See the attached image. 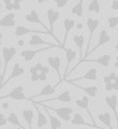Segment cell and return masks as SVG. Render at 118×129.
Listing matches in <instances>:
<instances>
[{
	"label": "cell",
	"mask_w": 118,
	"mask_h": 129,
	"mask_svg": "<svg viewBox=\"0 0 118 129\" xmlns=\"http://www.w3.org/2000/svg\"><path fill=\"white\" fill-rule=\"evenodd\" d=\"M17 54V49L15 47H6L2 49V59H4V68L1 71V78H0V91L2 88V83H4V78L6 75L7 67L8 63L14 59V57Z\"/></svg>",
	"instance_id": "obj_1"
},
{
	"label": "cell",
	"mask_w": 118,
	"mask_h": 129,
	"mask_svg": "<svg viewBox=\"0 0 118 129\" xmlns=\"http://www.w3.org/2000/svg\"><path fill=\"white\" fill-rule=\"evenodd\" d=\"M45 107H47V105H45ZM47 108L50 110V111L56 112L57 116H58L61 120L66 121V122H69V121H70V119H72L70 116L74 113V109L70 108V107H61V108H49V107H47Z\"/></svg>",
	"instance_id": "obj_2"
},
{
	"label": "cell",
	"mask_w": 118,
	"mask_h": 129,
	"mask_svg": "<svg viewBox=\"0 0 118 129\" xmlns=\"http://www.w3.org/2000/svg\"><path fill=\"white\" fill-rule=\"evenodd\" d=\"M52 48H58V47H55V45H47L44 48H41V49H36V50H22L20 51V57L23 58V60L25 62H30L34 59V57L36 56L38 53L43 51H47L49 49H52Z\"/></svg>",
	"instance_id": "obj_3"
},
{
	"label": "cell",
	"mask_w": 118,
	"mask_h": 129,
	"mask_svg": "<svg viewBox=\"0 0 118 129\" xmlns=\"http://www.w3.org/2000/svg\"><path fill=\"white\" fill-rule=\"evenodd\" d=\"M1 99H13V100H16V101H23V100L27 101L29 100L24 93V88H23V86H20V85H18L15 88H13L8 94L1 96L0 100H1Z\"/></svg>",
	"instance_id": "obj_4"
},
{
	"label": "cell",
	"mask_w": 118,
	"mask_h": 129,
	"mask_svg": "<svg viewBox=\"0 0 118 129\" xmlns=\"http://www.w3.org/2000/svg\"><path fill=\"white\" fill-rule=\"evenodd\" d=\"M47 18H48V23H49V31H50V34L51 36L55 39L56 41H58L56 39L54 34V25L56 24V22L60 18V13L58 10H55L54 8H49L47 10Z\"/></svg>",
	"instance_id": "obj_5"
},
{
	"label": "cell",
	"mask_w": 118,
	"mask_h": 129,
	"mask_svg": "<svg viewBox=\"0 0 118 129\" xmlns=\"http://www.w3.org/2000/svg\"><path fill=\"white\" fill-rule=\"evenodd\" d=\"M99 24H100V20H99L98 18L89 17L86 19V26H87V29H89V33H90L89 42H87V45H86V52H87V50H90V45H91V42H92V38H93L94 32H96L97 28L99 27ZM86 52H85V54H86Z\"/></svg>",
	"instance_id": "obj_6"
},
{
	"label": "cell",
	"mask_w": 118,
	"mask_h": 129,
	"mask_svg": "<svg viewBox=\"0 0 118 129\" xmlns=\"http://www.w3.org/2000/svg\"><path fill=\"white\" fill-rule=\"evenodd\" d=\"M69 122H70L73 126H87V127H93V128H97V129H102V128L98 127L97 125H94V123H87L80 112H74L73 118L70 119Z\"/></svg>",
	"instance_id": "obj_7"
},
{
	"label": "cell",
	"mask_w": 118,
	"mask_h": 129,
	"mask_svg": "<svg viewBox=\"0 0 118 129\" xmlns=\"http://www.w3.org/2000/svg\"><path fill=\"white\" fill-rule=\"evenodd\" d=\"M29 44L32 45V47H36V45H55V47H58V48H62L60 44H54V43H49L47 41H44L38 33H32L31 38H30V41H29Z\"/></svg>",
	"instance_id": "obj_8"
},
{
	"label": "cell",
	"mask_w": 118,
	"mask_h": 129,
	"mask_svg": "<svg viewBox=\"0 0 118 129\" xmlns=\"http://www.w3.org/2000/svg\"><path fill=\"white\" fill-rule=\"evenodd\" d=\"M55 101H59V102H64V103H69L72 101V95L69 91H64L59 94L56 98H51L49 100H43L40 101L39 104H44V103H49V102H55Z\"/></svg>",
	"instance_id": "obj_9"
},
{
	"label": "cell",
	"mask_w": 118,
	"mask_h": 129,
	"mask_svg": "<svg viewBox=\"0 0 118 129\" xmlns=\"http://www.w3.org/2000/svg\"><path fill=\"white\" fill-rule=\"evenodd\" d=\"M69 84H72L74 87H76V88L83 91L87 96H90V98H96L97 94H98V92H99V87L98 86H94V85L84 87V86H81V85H78V84H75L73 80H69Z\"/></svg>",
	"instance_id": "obj_10"
},
{
	"label": "cell",
	"mask_w": 118,
	"mask_h": 129,
	"mask_svg": "<svg viewBox=\"0 0 118 129\" xmlns=\"http://www.w3.org/2000/svg\"><path fill=\"white\" fill-rule=\"evenodd\" d=\"M47 62L55 71H56L57 76H58V78H59L58 84L59 83H61V78L62 77H61V74H60V64H61V60H60V58L59 57H48Z\"/></svg>",
	"instance_id": "obj_11"
},
{
	"label": "cell",
	"mask_w": 118,
	"mask_h": 129,
	"mask_svg": "<svg viewBox=\"0 0 118 129\" xmlns=\"http://www.w3.org/2000/svg\"><path fill=\"white\" fill-rule=\"evenodd\" d=\"M110 60H111V57L109 56V54H103V56L99 57V58H96V59H83L82 61H80V63L82 62H97L99 63L101 67H105V68H107L108 66L110 64Z\"/></svg>",
	"instance_id": "obj_12"
},
{
	"label": "cell",
	"mask_w": 118,
	"mask_h": 129,
	"mask_svg": "<svg viewBox=\"0 0 118 129\" xmlns=\"http://www.w3.org/2000/svg\"><path fill=\"white\" fill-rule=\"evenodd\" d=\"M25 20L26 22H29V23H32V24H39V25H41V26L43 27V28L45 29V31H48L50 33V31L45 27V25H44V23L42 22V20L40 19V17H39V14L36 13L35 10H31L29 14H26L25 15Z\"/></svg>",
	"instance_id": "obj_13"
},
{
	"label": "cell",
	"mask_w": 118,
	"mask_h": 129,
	"mask_svg": "<svg viewBox=\"0 0 118 129\" xmlns=\"http://www.w3.org/2000/svg\"><path fill=\"white\" fill-rule=\"evenodd\" d=\"M109 41H110V35H109V33H108V31H107V29H105V28L101 29L100 35H99V42H98V44H97L96 47H94L93 49L91 50V51H89L87 56H89L90 53H92V52L97 51V50H98L100 47H102V45L107 44V43L109 42Z\"/></svg>",
	"instance_id": "obj_14"
},
{
	"label": "cell",
	"mask_w": 118,
	"mask_h": 129,
	"mask_svg": "<svg viewBox=\"0 0 118 129\" xmlns=\"http://www.w3.org/2000/svg\"><path fill=\"white\" fill-rule=\"evenodd\" d=\"M105 102L107 103V105L110 108L112 112L115 114V118H116L117 125H118V113H117V103H118V99L116 94H111L110 96H106L105 98Z\"/></svg>",
	"instance_id": "obj_15"
},
{
	"label": "cell",
	"mask_w": 118,
	"mask_h": 129,
	"mask_svg": "<svg viewBox=\"0 0 118 129\" xmlns=\"http://www.w3.org/2000/svg\"><path fill=\"white\" fill-rule=\"evenodd\" d=\"M56 89H57V85L56 86H54V85L51 84H47L44 85V86L42 87V89H41L40 92H39L36 95H33L32 98H30L29 100H34L35 98H39V96H49V95H54L55 93H56Z\"/></svg>",
	"instance_id": "obj_16"
},
{
	"label": "cell",
	"mask_w": 118,
	"mask_h": 129,
	"mask_svg": "<svg viewBox=\"0 0 118 129\" xmlns=\"http://www.w3.org/2000/svg\"><path fill=\"white\" fill-rule=\"evenodd\" d=\"M41 107H42L43 109L47 111V113H48V117H49V125H50V128H51V129H61V128H62V123H61V121H60V119H58L57 117H55L54 114H51L50 110L48 109V108L45 107L44 104H41Z\"/></svg>",
	"instance_id": "obj_17"
},
{
	"label": "cell",
	"mask_w": 118,
	"mask_h": 129,
	"mask_svg": "<svg viewBox=\"0 0 118 129\" xmlns=\"http://www.w3.org/2000/svg\"><path fill=\"white\" fill-rule=\"evenodd\" d=\"M16 25V15L8 13L0 19V27H14Z\"/></svg>",
	"instance_id": "obj_18"
},
{
	"label": "cell",
	"mask_w": 118,
	"mask_h": 129,
	"mask_svg": "<svg viewBox=\"0 0 118 129\" xmlns=\"http://www.w3.org/2000/svg\"><path fill=\"white\" fill-rule=\"evenodd\" d=\"M33 105L36 110V113H38V116H36V126H38L39 129H42L48 125V119H47V117H45V114L40 110V108L38 107V104H36L35 102L33 103Z\"/></svg>",
	"instance_id": "obj_19"
},
{
	"label": "cell",
	"mask_w": 118,
	"mask_h": 129,
	"mask_svg": "<svg viewBox=\"0 0 118 129\" xmlns=\"http://www.w3.org/2000/svg\"><path fill=\"white\" fill-rule=\"evenodd\" d=\"M24 74H25V69L22 67V64L18 63V62H16L15 64H14L13 69H11L10 76L8 77V79H7L6 82H4V84H2V87H4V85H6L8 82H10L11 79H14V78H16V77H19V76L24 75Z\"/></svg>",
	"instance_id": "obj_20"
},
{
	"label": "cell",
	"mask_w": 118,
	"mask_h": 129,
	"mask_svg": "<svg viewBox=\"0 0 118 129\" xmlns=\"http://www.w3.org/2000/svg\"><path fill=\"white\" fill-rule=\"evenodd\" d=\"M77 53H76L75 50H73L72 48H67L65 49V57H66V67H65V77L68 75V68L70 66V63L73 62V60L76 58Z\"/></svg>",
	"instance_id": "obj_21"
},
{
	"label": "cell",
	"mask_w": 118,
	"mask_h": 129,
	"mask_svg": "<svg viewBox=\"0 0 118 129\" xmlns=\"http://www.w3.org/2000/svg\"><path fill=\"white\" fill-rule=\"evenodd\" d=\"M75 104L77 105L78 108H81V109H84L85 111H86V113H87V116L90 117V119H91V121L92 122H94V119H93V117H92V114H91V111H90V105H89V96L87 95H84L81 100H76L75 101Z\"/></svg>",
	"instance_id": "obj_22"
},
{
	"label": "cell",
	"mask_w": 118,
	"mask_h": 129,
	"mask_svg": "<svg viewBox=\"0 0 118 129\" xmlns=\"http://www.w3.org/2000/svg\"><path fill=\"white\" fill-rule=\"evenodd\" d=\"M73 41L76 47L78 48V53H80V60H78V62H80L83 59V48H84V42H85L84 35L83 34H75L73 36Z\"/></svg>",
	"instance_id": "obj_23"
},
{
	"label": "cell",
	"mask_w": 118,
	"mask_h": 129,
	"mask_svg": "<svg viewBox=\"0 0 118 129\" xmlns=\"http://www.w3.org/2000/svg\"><path fill=\"white\" fill-rule=\"evenodd\" d=\"M30 33H44V34H49L48 32H40V31H36V29H32V28H27L25 26H16L15 27V32H14V35L15 36H24V35H27Z\"/></svg>",
	"instance_id": "obj_24"
},
{
	"label": "cell",
	"mask_w": 118,
	"mask_h": 129,
	"mask_svg": "<svg viewBox=\"0 0 118 129\" xmlns=\"http://www.w3.org/2000/svg\"><path fill=\"white\" fill-rule=\"evenodd\" d=\"M76 22L74 19H69V18H65L64 20V27H65V34H64V41H62V45L66 44L67 42V36L70 33V31L75 27Z\"/></svg>",
	"instance_id": "obj_25"
},
{
	"label": "cell",
	"mask_w": 118,
	"mask_h": 129,
	"mask_svg": "<svg viewBox=\"0 0 118 129\" xmlns=\"http://www.w3.org/2000/svg\"><path fill=\"white\" fill-rule=\"evenodd\" d=\"M83 79H86V80H97L98 79V70H97V68H90L84 75L76 78V80H83Z\"/></svg>",
	"instance_id": "obj_26"
},
{
	"label": "cell",
	"mask_w": 118,
	"mask_h": 129,
	"mask_svg": "<svg viewBox=\"0 0 118 129\" xmlns=\"http://www.w3.org/2000/svg\"><path fill=\"white\" fill-rule=\"evenodd\" d=\"M22 116H23V119L25 120V122L27 123V127H29V129H33V128H32V121H33V118H34L33 110H31V109L23 110V111H22Z\"/></svg>",
	"instance_id": "obj_27"
},
{
	"label": "cell",
	"mask_w": 118,
	"mask_h": 129,
	"mask_svg": "<svg viewBox=\"0 0 118 129\" xmlns=\"http://www.w3.org/2000/svg\"><path fill=\"white\" fill-rule=\"evenodd\" d=\"M98 119L103 123V125L107 126L108 129H114L111 126V116H110L109 112H103V113H100L98 116Z\"/></svg>",
	"instance_id": "obj_28"
},
{
	"label": "cell",
	"mask_w": 118,
	"mask_h": 129,
	"mask_svg": "<svg viewBox=\"0 0 118 129\" xmlns=\"http://www.w3.org/2000/svg\"><path fill=\"white\" fill-rule=\"evenodd\" d=\"M7 121H8L10 125H13V126L19 127V128H22V129H26L24 126L22 125V123L19 122V120H18V117L16 116L15 112H10V113L8 114V117H7Z\"/></svg>",
	"instance_id": "obj_29"
},
{
	"label": "cell",
	"mask_w": 118,
	"mask_h": 129,
	"mask_svg": "<svg viewBox=\"0 0 118 129\" xmlns=\"http://www.w3.org/2000/svg\"><path fill=\"white\" fill-rule=\"evenodd\" d=\"M83 4H84V0H80V1L70 9V13L73 14V15L77 16V17H82L83 16Z\"/></svg>",
	"instance_id": "obj_30"
},
{
	"label": "cell",
	"mask_w": 118,
	"mask_h": 129,
	"mask_svg": "<svg viewBox=\"0 0 118 129\" xmlns=\"http://www.w3.org/2000/svg\"><path fill=\"white\" fill-rule=\"evenodd\" d=\"M87 10L90 13H94V14H99L100 13V2L99 0H91V2L89 4Z\"/></svg>",
	"instance_id": "obj_31"
},
{
	"label": "cell",
	"mask_w": 118,
	"mask_h": 129,
	"mask_svg": "<svg viewBox=\"0 0 118 129\" xmlns=\"http://www.w3.org/2000/svg\"><path fill=\"white\" fill-rule=\"evenodd\" d=\"M107 24L109 26V28L114 29L118 26V16H111L107 19Z\"/></svg>",
	"instance_id": "obj_32"
},
{
	"label": "cell",
	"mask_w": 118,
	"mask_h": 129,
	"mask_svg": "<svg viewBox=\"0 0 118 129\" xmlns=\"http://www.w3.org/2000/svg\"><path fill=\"white\" fill-rule=\"evenodd\" d=\"M55 4H56L57 8H64L67 4H68L69 0H54Z\"/></svg>",
	"instance_id": "obj_33"
},
{
	"label": "cell",
	"mask_w": 118,
	"mask_h": 129,
	"mask_svg": "<svg viewBox=\"0 0 118 129\" xmlns=\"http://www.w3.org/2000/svg\"><path fill=\"white\" fill-rule=\"evenodd\" d=\"M7 123H8V121H7L6 116H5L4 113H0V127H2V126H6Z\"/></svg>",
	"instance_id": "obj_34"
},
{
	"label": "cell",
	"mask_w": 118,
	"mask_h": 129,
	"mask_svg": "<svg viewBox=\"0 0 118 129\" xmlns=\"http://www.w3.org/2000/svg\"><path fill=\"white\" fill-rule=\"evenodd\" d=\"M110 8H111V10L118 11V0H112L110 4Z\"/></svg>",
	"instance_id": "obj_35"
},
{
	"label": "cell",
	"mask_w": 118,
	"mask_h": 129,
	"mask_svg": "<svg viewBox=\"0 0 118 129\" xmlns=\"http://www.w3.org/2000/svg\"><path fill=\"white\" fill-rule=\"evenodd\" d=\"M39 80H41V82H44V80H47V74L39 73Z\"/></svg>",
	"instance_id": "obj_36"
},
{
	"label": "cell",
	"mask_w": 118,
	"mask_h": 129,
	"mask_svg": "<svg viewBox=\"0 0 118 129\" xmlns=\"http://www.w3.org/2000/svg\"><path fill=\"white\" fill-rule=\"evenodd\" d=\"M39 73V70H38V68H36V66H32V67H30V74H38Z\"/></svg>",
	"instance_id": "obj_37"
},
{
	"label": "cell",
	"mask_w": 118,
	"mask_h": 129,
	"mask_svg": "<svg viewBox=\"0 0 118 129\" xmlns=\"http://www.w3.org/2000/svg\"><path fill=\"white\" fill-rule=\"evenodd\" d=\"M31 80L32 82H38L39 80V73L38 74H32L31 75Z\"/></svg>",
	"instance_id": "obj_38"
},
{
	"label": "cell",
	"mask_w": 118,
	"mask_h": 129,
	"mask_svg": "<svg viewBox=\"0 0 118 129\" xmlns=\"http://www.w3.org/2000/svg\"><path fill=\"white\" fill-rule=\"evenodd\" d=\"M50 71V68L49 67H44V66H42V68L40 69V73H43V74H48Z\"/></svg>",
	"instance_id": "obj_39"
},
{
	"label": "cell",
	"mask_w": 118,
	"mask_h": 129,
	"mask_svg": "<svg viewBox=\"0 0 118 129\" xmlns=\"http://www.w3.org/2000/svg\"><path fill=\"white\" fill-rule=\"evenodd\" d=\"M105 89L106 91H111L112 89V82L108 83V84H105Z\"/></svg>",
	"instance_id": "obj_40"
},
{
	"label": "cell",
	"mask_w": 118,
	"mask_h": 129,
	"mask_svg": "<svg viewBox=\"0 0 118 129\" xmlns=\"http://www.w3.org/2000/svg\"><path fill=\"white\" fill-rule=\"evenodd\" d=\"M111 82H112V80H111V78L109 77V75L103 77V83H105V84H108V83H111Z\"/></svg>",
	"instance_id": "obj_41"
},
{
	"label": "cell",
	"mask_w": 118,
	"mask_h": 129,
	"mask_svg": "<svg viewBox=\"0 0 118 129\" xmlns=\"http://www.w3.org/2000/svg\"><path fill=\"white\" fill-rule=\"evenodd\" d=\"M112 89H115V91H118V83L112 82Z\"/></svg>",
	"instance_id": "obj_42"
},
{
	"label": "cell",
	"mask_w": 118,
	"mask_h": 129,
	"mask_svg": "<svg viewBox=\"0 0 118 129\" xmlns=\"http://www.w3.org/2000/svg\"><path fill=\"white\" fill-rule=\"evenodd\" d=\"M109 77L111 78V80H112V82H114L115 77H116V74H115V73H110V74H109Z\"/></svg>",
	"instance_id": "obj_43"
},
{
	"label": "cell",
	"mask_w": 118,
	"mask_h": 129,
	"mask_svg": "<svg viewBox=\"0 0 118 129\" xmlns=\"http://www.w3.org/2000/svg\"><path fill=\"white\" fill-rule=\"evenodd\" d=\"M48 1H50V0H36V2H38L39 5H42V4H44V2H48Z\"/></svg>",
	"instance_id": "obj_44"
},
{
	"label": "cell",
	"mask_w": 118,
	"mask_h": 129,
	"mask_svg": "<svg viewBox=\"0 0 118 129\" xmlns=\"http://www.w3.org/2000/svg\"><path fill=\"white\" fill-rule=\"evenodd\" d=\"M114 67L115 68H118V56L116 57V61H115V63H114Z\"/></svg>",
	"instance_id": "obj_45"
},
{
	"label": "cell",
	"mask_w": 118,
	"mask_h": 129,
	"mask_svg": "<svg viewBox=\"0 0 118 129\" xmlns=\"http://www.w3.org/2000/svg\"><path fill=\"white\" fill-rule=\"evenodd\" d=\"M2 108H4V109H8V108H9V104H8V103H4V104H2Z\"/></svg>",
	"instance_id": "obj_46"
},
{
	"label": "cell",
	"mask_w": 118,
	"mask_h": 129,
	"mask_svg": "<svg viewBox=\"0 0 118 129\" xmlns=\"http://www.w3.org/2000/svg\"><path fill=\"white\" fill-rule=\"evenodd\" d=\"M1 69H2V61L0 59V78H1Z\"/></svg>",
	"instance_id": "obj_47"
},
{
	"label": "cell",
	"mask_w": 118,
	"mask_h": 129,
	"mask_svg": "<svg viewBox=\"0 0 118 129\" xmlns=\"http://www.w3.org/2000/svg\"><path fill=\"white\" fill-rule=\"evenodd\" d=\"M75 26H76V28H82V27H83V25L82 24H75Z\"/></svg>",
	"instance_id": "obj_48"
},
{
	"label": "cell",
	"mask_w": 118,
	"mask_h": 129,
	"mask_svg": "<svg viewBox=\"0 0 118 129\" xmlns=\"http://www.w3.org/2000/svg\"><path fill=\"white\" fill-rule=\"evenodd\" d=\"M2 33H0V45H1V43H2Z\"/></svg>",
	"instance_id": "obj_49"
},
{
	"label": "cell",
	"mask_w": 118,
	"mask_h": 129,
	"mask_svg": "<svg viewBox=\"0 0 118 129\" xmlns=\"http://www.w3.org/2000/svg\"><path fill=\"white\" fill-rule=\"evenodd\" d=\"M114 82H115V83H118V75H116V77H115Z\"/></svg>",
	"instance_id": "obj_50"
},
{
	"label": "cell",
	"mask_w": 118,
	"mask_h": 129,
	"mask_svg": "<svg viewBox=\"0 0 118 129\" xmlns=\"http://www.w3.org/2000/svg\"><path fill=\"white\" fill-rule=\"evenodd\" d=\"M14 2H18V4H22V0H13Z\"/></svg>",
	"instance_id": "obj_51"
},
{
	"label": "cell",
	"mask_w": 118,
	"mask_h": 129,
	"mask_svg": "<svg viewBox=\"0 0 118 129\" xmlns=\"http://www.w3.org/2000/svg\"><path fill=\"white\" fill-rule=\"evenodd\" d=\"M1 9H2V5H1V2H0V11H1Z\"/></svg>",
	"instance_id": "obj_52"
},
{
	"label": "cell",
	"mask_w": 118,
	"mask_h": 129,
	"mask_svg": "<svg viewBox=\"0 0 118 129\" xmlns=\"http://www.w3.org/2000/svg\"><path fill=\"white\" fill-rule=\"evenodd\" d=\"M16 129H22V128H19V127H17V128H16Z\"/></svg>",
	"instance_id": "obj_53"
},
{
	"label": "cell",
	"mask_w": 118,
	"mask_h": 129,
	"mask_svg": "<svg viewBox=\"0 0 118 129\" xmlns=\"http://www.w3.org/2000/svg\"><path fill=\"white\" fill-rule=\"evenodd\" d=\"M117 126H118V125H117Z\"/></svg>",
	"instance_id": "obj_54"
}]
</instances>
